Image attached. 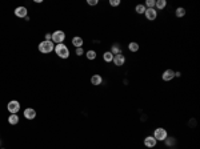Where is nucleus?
Returning a JSON list of instances; mask_svg holds the SVG:
<instances>
[{"label":"nucleus","mask_w":200,"mask_h":149,"mask_svg":"<svg viewBox=\"0 0 200 149\" xmlns=\"http://www.w3.org/2000/svg\"><path fill=\"white\" fill-rule=\"evenodd\" d=\"M55 53L58 55L60 59H68L70 57V49H68V47L65 45V44H56L55 45Z\"/></svg>","instance_id":"1"},{"label":"nucleus","mask_w":200,"mask_h":149,"mask_svg":"<svg viewBox=\"0 0 200 149\" xmlns=\"http://www.w3.org/2000/svg\"><path fill=\"white\" fill-rule=\"evenodd\" d=\"M38 49H39V52H40V53H44V55L51 53V52L55 49V44H53L52 41L44 40V41H41V43H39Z\"/></svg>","instance_id":"2"},{"label":"nucleus","mask_w":200,"mask_h":149,"mask_svg":"<svg viewBox=\"0 0 200 149\" xmlns=\"http://www.w3.org/2000/svg\"><path fill=\"white\" fill-rule=\"evenodd\" d=\"M52 43L55 44H61V43H64V40H65V33H64L63 31H60V29H58V31H55L52 33Z\"/></svg>","instance_id":"3"},{"label":"nucleus","mask_w":200,"mask_h":149,"mask_svg":"<svg viewBox=\"0 0 200 149\" xmlns=\"http://www.w3.org/2000/svg\"><path fill=\"white\" fill-rule=\"evenodd\" d=\"M167 136H168V133L164 128H156L154 131V137L156 141H164L167 138Z\"/></svg>","instance_id":"4"},{"label":"nucleus","mask_w":200,"mask_h":149,"mask_svg":"<svg viewBox=\"0 0 200 149\" xmlns=\"http://www.w3.org/2000/svg\"><path fill=\"white\" fill-rule=\"evenodd\" d=\"M7 109H8L9 113H16L20 111V103L18 100H11L8 104H7Z\"/></svg>","instance_id":"5"},{"label":"nucleus","mask_w":200,"mask_h":149,"mask_svg":"<svg viewBox=\"0 0 200 149\" xmlns=\"http://www.w3.org/2000/svg\"><path fill=\"white\" fill-rule=\"evenodd\" d=\"M144 16H145V19H147V20L152 21V20H155V19L157 17V11L155 8H145Z\"/></svg>","instance_id":"6"},{"label":"nucleus","mask_w":200,"mask_h":149,"mask_svg":"<svg viewBox=\"0 0 200 149\" xmlns=\"http://www.w3.org/2000/svg\"><path fill=\"white\" fill-rule=\"evenodd\" d=\"M28 11H27L26 7H16L15 8V16L20 17V19H26L27 16H28Z\"/></svg>","instance_id":"7"},{"label":"nucleus","mask_w":200,"mask_h":149,"mask_svg":"<svg viewBox=\"0 0 200 149\" xmlns=\"http://www.w3.org/2000/svg\"><path fill=\"white\" fill-rule=\"evenodd\" d=\"M112 63L115 64L116 67H122V65H124V63H125V56H124L123 53L116 55V56H113Z\"/></svg>","instance_id":"8"},{"label":"nucleus","mask_w":200,"mask_h":149,"mask_svg":"<svg viewBox=\"0 0 200 149\" xmlns=\"http://www.w3.org/2000/svg\"><path fill=\"white\" fill-rule=\"evenodd\" d=\"M23 116L27 120H33L36 117V111L33 108H26L23 112Z\"/></svg>","instance_id":"9"},{"label":"nucleus","mask_w":200,"mask_h":149,"mask_svg":"<svg viewBox=\"0 0 200 149\" xmlns=\"http://www.w3.org/2000/svg\"><path fill=\"white\" fill-rule=\"evenodd\" d=\"M162 79L164 81H171L172 79H175V71H172V69H165L162 74Z\"/></svg>","instance_id":"10"},{"label":"nucleus","mask_w":200,"mask_h":149,"mask_svg":"<svg viewBox=\"0 0 200 149\" xmlns=\"http://www.w3.org/2000/svg\"><path fill=\"white\" fill-rule=\"evenodd\" d=\"M157 144V141L155 140L154 136H147V137L144 138V145L147 146V148H155Z\"/></svg>","instance_id":"11"},{"label":"nucleus","mask_w":200,"mask_h":149,"mask_svg":"<svg viewBox=\"0 0 200 149\" xmlns=\"http://www.w3.org/2000/svg\"><path fill=\"white\" fill-rule=\"evenodd\" d=\"M91 83H92V85H100V84L103 83V77L100 76V74H92Z\"/></svg>","instance_id":"12"},{"label":"nucleus","mask_w":200,"mask_h":149,"mask_svg":"<svg viewBox=\"0 0 200 149\" xmlns=\"http://www.w3.org/2000/svg\"><path fill=\"white\" fill-rule=\"evenodd\" d=\"M72 45L75 47V48H81V45H83V39H81L80 36L72 37Z\"/></svg>","instance_id":"13"},{"label":"nucleus","mask_w":200,"mask_h":149,"mask_svg":"<svg viewBox=\"0 0 200 149\" xmlns=\"http://www.w3.org/2000/svg\"><path fill=\"white\" fill-rule=\"evenodd\" d=\"M8 123L11 124V125H18L19 124V116L16 115V113H11L8 117Z\"/></svg>","instance_id":"14"},{"label":"nucleus","mask_w":200,"mask_h":149,"mask_svg":"<svg viewBox=\"0 0 200 149\" xmlns=\"http://www.w3.org/2000/svg\"><path fill=\"white\" fill-rule=\"evenodd\" d=\"M139 43H136V41H131L130 44H128V51L132 52V53H135V52L139 51Z\"/></svg>","instance_id":"15"},{"label":"nucleus","mask_w":200,"mask_h":149,"mask_svg":"<svg viewBox=\"0 0 200 149\" xmlns=\"http://www.w3.org/2000/svg\"><path fill=\"white\" fill-rule=\"evenodd\" d=\"M111 53L113 55V56H116V55H120L122 53V48H120L119 44H113L112 47H111Z\"/></svg>","instance_id":"16"},{"label":"nucleus","mask_w":200,"mask_h":149,"mask_svg":"<svg viewBox=\"0 0 200 149\" xmlns=\"http://www.w3.org/2000/svg\"><path fill=\"white\" fill-rule=\"evenodd\" d=\"M103 60H104L105 63H112V60H113V55L111 53L110 51L104 52V53H103Z\"/></svg>","instance_id":"17"},{"label":"nucleus","mask_w":200,"mask_h":149,"mask_svg":"<svg viewBox=\"0 0 200 149\" xmlns=\"http://www.w3.org/2000/svg\"><path fill=\"white\" fill-rule=\"evenodd\" d=\"M155 7H156L155 9H160V11H162V9H164L165 7H167V1H165V0H156Z\"/></svg>","instance_id":"18"},{"label":"nucleus","mask_w":200,"mask_h":149,"mask_svg":"<svg viewBox=\"0 0 200 149\" xmlns=\"http://www.w3.org/2000/svg\"><path fill=\"white\" fill-rule=\"evenodd\" d=\"M164 143H165V145H167V146H174V145H176L177 141H176V138L172 137V136H171V137H169V136H167V138L164 140Z\"/></svg>","instance_id":"19"},{"label":"nucleus","mask_w":200,"mask_h":149,"mask_svg":"<svg viewBox=\"0 0 200 149\" xmlns=\"http://www.w3.org/2000/svg\"><path fill=\"white\" fill-rule=\"evenodd\" d=\"M175 15H176V17H184V16H186V8H183V7L176 8Z\"/></svg>","instance_id":"20"},{"label":"nucleus","mask_w":200,"mask_h":149,"mask_svg":"<svg viewBox=\"0 0 200 149\" xmlns=\"http://www.w3.org/2000/svg\"><path fill=\"white\" fill-rule=\"evenodd\" d=\"M85 57H87L88 60H95L96 59V52L93 51V49H90V51L85 52Z\"/></svg>","instance_id":"21"},{"label":"nucleus","mask_w":200,"mask_h":149,"mask_svg":"<svg viewBox=\"0 0 200 149\" xmlns=\"http://www.w3.org/2000/svg\"><path fill=\"white\" fill-rule=\"evenodd\" d=\"M135 11H136V13H139V15H144L145 6H144V4H137V6L135 7Z\"/></svg>","instance_id":"22"},{"label":"nucleus","mask_w":200,"mask_h":149,"mask_svg":"<svg viewBox=\"0 0 200 149\" xmlns=\"http://www.w3.org/2000/svg\"><path fill=\"white\" fill-rule=\"evenodd\" d=\"M155 3H156L155 0H147L144 6H145V8H155Z\"/></svg>","instance_id":"23"},{"label":"nucleus","mask_w":200,"mask_h":149,"mask_svg":"<svg viewBox=\"0 0 200 149\" xmlns=\"http://www.w3.org/2000/svg\"><path fill=\"white\" fill-rule=\"evenodd\" d=\"M75 53H76V55H78V56H83V55H84V53H85V52H84V49H83V48H76Z\"/></svg>","instance_id":"24"},{"label":"nucleus","mask_w":200,"mask_h":149,"mask_svg":"<svg viewBox=\"0 0 200 149\" xmlns=\"http://www.w3.org/2000/svg\"><path fill=\"white\" fill-rule=\"evenodd\" d=\"M110 4H111L112 7H119V6H120V0H111Z\"/></svg>","instance_id":"25"},{"label":"nucleus","mask_w":200,"mask_h":149,"mask_svg":"<svg viewBox=\"0 0 200 149\" xmlns=\"http://www.w3.org/2000/svg\"><path fill=\"white\" fill-rule=\"evenodd\" d=\"M90 6H98V3H99V0H88L87 1Z\"/></svg>","instance_id":"26"},{"label":"nucleus","mask_w":200,"mask_h":149,"mask_svg":"<svg viewBox=\"0 0 200 149\" xmlns=\"http://www.w3.org/2000/svg\"><path fill=\"white\" fill-rule=\"evenodd\" d=\"M175 77H181V72H175Z\"/></svg>","instance_id":"27"},{"label":"nucleus","mask_w":200,"mask_h":149,"mask_svg":"<svg viewBox=\"0 0 200 149\" xmlns=\"http://www.w3.org/2000/svg\"><path fill=\"white\" fill-rule=\"evenodd\" d=\"M0 145H1V141H0Z\"/></svg>","instance_id":"28"},{"label":"nucleus","mask_w":200,"mask_h":149,"mask_svg":"<svg viewBox=\"0 0 200 149\" xmlns=\"http://www.w3.org/2000/svg\"><path fill=\"white\" fill-rule=\"evenodd\" d=\"M0 149H4V148H0Z\"/></svg>","instance_id":"29"}]
</instances>
